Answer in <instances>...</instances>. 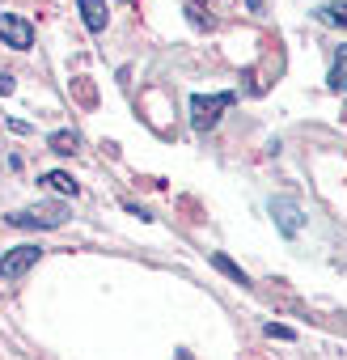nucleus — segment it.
I'll return each mask as SVG.
<instances>
[{
    "label": "nucleus",
    "instance_id": "6e6552de",
    "mask_svg": "<svg viewBox=\"0 0 347 360\" xmlns=\"http://www.w3.org/2000/svg\"><path fill=\"white\" fill-rule=\"evenodd\" d=\"M43 183L51 187V191H60V195H77V183H72V174H64V169H51Z\"/></svg>",
    "mask_w": 347,
    "mask_h": 360
},
{
    "label": "nucleus",
    "instance_id": "9d476101",
    "mask_svg": "<svg viewBox=\"0 0 347 360\" xmlns=\"http://www.w3.org/2000/svg\"><path fill=\"white\" fill-rule=\"evenodd\" d=\"M212 263H216V267H221V271H225L229 280H237V284H250V280H246V271H242V267H237L233 259H225V255H212Z\"/></svg>",
    "mask_w": 347,
    "mask_h": 360
},
{
    "label": "nucleus",
    "instance_id": "9b49d317",
    "mask_svg": "<svg viewBox=\"0 0 347 360\" xmlns=\"http://www.w3.org/2000/svg\"><path fill=\"white\" fill-rule=\"evenodd\" d=\"M322 22H334V26H347V5H339V0H334V5H326V9H322Z\"/></svg>",
    "mask_w": 347,
    "mask_h": 360
},
{
    "label": "nucleus",
    "instance_id": "0eeeda50",
    "mask_svg": "<svg viewBox=\"0 0 347 360\" xmlns=\"http://www.w3.org/2000/svg\"><path fill=\"white\" fill-rule=\"evenodd\" d=\"M330 89L347 94V47H339V56H334V68H330Z\"/></svg>",
    "mask_w": 347,
    "mask_h": 360
},
{
    "label": "nucleus",
    "instance_id": "1a4fd4ad",
    "mask_svg": "<svg viewBox=\"0 0 347 360\" xmlns=\"http://www.w3.org/2000/svg\"><path fill=\"white\" fill-rule=\"evenodd\" d=\"M47 144H51L55 153H77V144H81V140H77V131H55Z\"/></svg>",
    "mask_w": 347,
    "mask_h": 360
},
{
    "label": "nucleus",
    "instance_id": "39448f33",
    "mask_svg": "<svg viewBox=\"0 0 347 360\" xmlns=\"http://www.w3.org/2000/svg\"><path fill=\"white\" fill-rule=\"evenodd\" d=\"M271 212H275V221H280L284 238H292V233L301 229V212H296V204H288V200H275V204H271Z\"/></svg>",
    "mask_w": 347,
    "mask_h": 360
},
{
    "label": "nucleus",
    "instance_id": "f257e3e1",
    "mask_svg": "<svg viewBox=\"0 0 347 360\" xmlns=\"http://www.w3.org/2000/svg\"><path fill=\"white\" fill-rule=\"evenodd\" d=\"M233 106V94H212V98H191V123H195V131H212L216 123H221V110H229Z\"/></svg>",
    "mask_w": 347,
    "mask_h": 360
},
{
    "label": "nucleus",
    "instance_id": "20e7f679",
    "mask_svg": "<svg viewBox=\"0 0 347 360\" xmlns=\"http://www.w3.org/2000/svg\"><path fill=\"white\" fill-rule=\"evenodd\" d=\"M0 39H5L9 47H18V51H26L34 43V30H30V22H22L13 13H0Z\"/></svg>",
    "mask_w": 347,
    "mask_h": 360
},
{
    "label": "nucleus",
    "instance_id": "ddd939ff",
    "mask_svg": "<svg viewBox=\"0 0 347 360\" xmlns=\"http://www.w3.org/2000/svg\"><path fill=\"white\" fill-rule=\"evenodd\" d=\"M267 335H271V339H292V330H288V326H275V322L267 326Z\"/></svg>",
    "mask_w": 347,
    "mask_h": 360
},
{
    "label": "nucleus",
    "instance_id": "7ed1b4c3",
    "mask_svg": "<svg viewBox=\"0 0 347 360\" xmlns=\"http://www.w3.org/2000/svg\"><path fill=\"white\" fill-rule=\"evenodd\" d=\"M39 259H43V246H30V242H26V246H13L5 259H0V280H18V276H26Z\"/></svg>",
    "mask_w": 347,
    "mask_h": 360
},
{
    "label": "nucleus",
    "instance_id": "f03ea898",
    "mask_svg": "<svg viewBox=\"0 0 347 360\" xmlns=\"http://www.w3.org/2000/svg\"><path fill=\"white\" fill-rule=\"evenodd\" d=\"M64 221H68V208L64 204H39V208H26V212H13L9 217V225H18V229H55Z\"/></svg>",
    "mask_w": 347,
    "mask_h": 360
},
{
    "label": "nucleus",
    "instance_id": "4468645a",
    "mask_svg": "<svg viewBox=\"0 0 347 360\" xmlns=\"http://www.w3.org/2000/svg\"><path fill=\"white\" fill-rule=\"evenodd\" d=\"M0 94H13V77L9 72H0Z\"/></svg>",
    "mask_w": 347,
    "mask_h": 360
},
{
    "label": "nucleus",
    "instance_id": "f8f14e48",
    "mask_svg": "<svg viewBox=\"0 0 347 360\" xmlns=\"http://www.w3.org/2000/svg\"><path fill=\"white\" fill-rule=\"evenodd\" d=\"M187 13H191V26H199V30H204V26H212V18H208L199 5H187Z\"/></svg>",
    "mask_w": 347,
    "mask_h": 360
},
{
    "label": "nucleus",
    "instance_id": "423d86ee",
    "mask_svg": "<svg viewBox=\"0 0 347 360\" xmlns=\"http://www.w3.org/2000/svg\"><path fill=\"white\" fill-rule=\"evenodd\" d=\"M81 18L93 34H102L106 30V0H81Z\"/></svg>",
    "mask_w": 347,
    "mask_h": 360
}]
</instances>
